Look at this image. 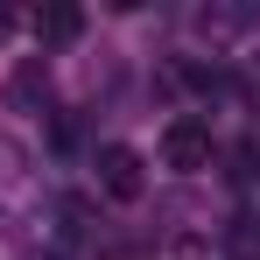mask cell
<instances>
[{
  "mask_svg": "<svg viewBox=\"0 0 260 260\" xmlns=\"http://www.w3.org/2000/svg\"><path fill=\"white\" fill-rule=\"evenodd\" d=\"M211 127H204V120H190V113H183V120H169V127H162V162H169L176 176H197V169H211Z\"/></svg>",
  "mask_w": 260,
  "mask_h": 260,
  "instance_id": "1",
  "label": "cell"
},
{
  "mask_svg": "<svg viewBox=\"0 0 260 260\" xmlns=\"http://www.w3.org/2000/svg\"><path fill=\"white\" fill-rule=\"evenodd\" d=\"M91 169H99V190H106L113 204H134V197L148 190V176H141V155H134L127 141H106Z\"/></svg>",
  "mask_w": 260,
  "mask_h": 260,
  "instance_id": "2",
  "label": "cell"
},
{
  "mask_svg": "<svg viewBox=\"0 0 260 260\" xmlns=\"http://www.w3.org/2000/svg\"><path fill=\"white\" fill-rule=\"evenodd\" d=\"M7 106H14V113H43L49 106V71L43 63H21V71L7 78Z\"/></svg>",
  "mask_w": 260,
  "mask_h": 260,
  "instance_id": "3",
  "label": "cell"
},
{
  "mask_svg": "<svg viewBox=\"0 0 260 260\" xmlns=\"http://www.w3.org/2000/svg\"><path fill=\"white\" fill-rule=\"evenodd\" d=\"M78 28H85L78 7H43V14H36V36H43V43H71Z\"/></svg>",
  "mask_w": 260,
  "mask_h": 260,
  "instance_id": "4",
  "label": "cell"
},
{
  "mask_svg": "<svg viewBox=\"0 0 260 260\" xmlns=\"http://www.w3.org/2000/svg\"><path fill=\"white\" fill-rule=\"evenodd\" d=\"M232 91H239V106L260 120V56H239V71H232Z\"/></svg>",
  "mask_w": 260,
  "mask_h": 260,
  "instance_id": "5",
  "label": "cell"
},
{
  "mask_svg": "<svg viewBox=\"0 0 260 260\" xmlns=\"http://www.w3.org/2000/svg\"><path fill=\"white\" fill-rule=\"evenodd\" d=\"M7 28H14V14H7V7H0V36H7Z\"/></svg>",
  "mask_w": 260,
  "mask_h": 260,
  "instance_id": "6",
  "label": "cell"
}]
</instances>
